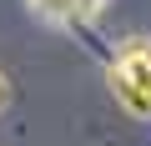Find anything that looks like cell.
Listing matches in <instances>:
<instances>
[{"label":"cell","instance_id":"cell-1","mask_svg":"<svg viewBox=\"0 0 151 146\" xmlns=\"http://www.w3.org/2000/svg\"><path fill=\"white\" fill-rule=\"evenodd\" d=\"M106 81H111V96L126 116L151 121V35H131L116 45Z\"/></svg>","mask_w":151,"mask_h":146},{"label":"cell","instance_id":"cell-2","mask_svg":"<svg viewBox=\"0 0 151 146\" xmlns=\"http://www.w3.org/2000/svg\"><path fill=\"white\" fill-rule=\"evenodd\" d=\"M106 0H30V10L45 25H91Z\"/></svg>","mask_w":151,"mask_h":146},{"label":"cell","instance_id":"cell-3","mask_svg":"<svg viewBox=\"0 0 151 146\" xmlns=\"http://www.w3.org/2000/svg\"><path fill=\"white\" fill-rule=\"evenodd\" d=\"M5 101H10V81H5V70H0V111H5Z\"/></svg>","mask_w":151,"mask_h":146}]
</instances>
